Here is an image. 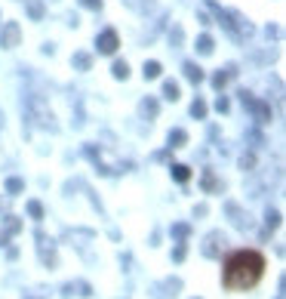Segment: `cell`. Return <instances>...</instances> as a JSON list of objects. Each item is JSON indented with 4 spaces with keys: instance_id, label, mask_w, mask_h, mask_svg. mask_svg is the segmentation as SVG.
<instances>
[{
    "instance_id": "6da1fadb",
    "label": "cell",
    "mask_w": 286,
    "mask_h": 299,
    "mask_svg": "<svg viewBox=\"0 0 286 299\" xmlns=\"http://www.w3.org/2000/svg\"><path fill=\"white\" fill-rule=\"evenodd\" d=\"M265 274V256L259 250H234L222 262L225 290H253Z\"/></svg>"
},
{
    "instance_id": "7a4b0ae2",
    "label": "cell",
    "mask_w": 286,
    "mask_h": 299,
    "mask_svg": "<svg viewBox=\"0 0 286 299\" xmlns=\"http://www.w3.org/2000/svg\"><path fill=\"white\" fill-rule=\"evenodd\" d=\"M225 235L222 232H209L207 240H203V256H209V259H219L222 256V250H225Z\"/></svg>"
},
{
    "instance_id": "3957f363",
    "label": "cell",
    "mask_w": 286,
    "mask_h": 299,
    "mask_svg": "<svg viewBox=\"0 0 286 299\" xmlns=\"http://www.w3.org/2000/svg\"><path fill=\"white\" fill-rule=\"evenodd\" d=\"M37 253H40V262H43L47 269H55V266H59V256H55V247H52V244H50V240L43 238V235H37Z\"/></svg>"
},
{
    "instance_id": "277c9868",
    "label": "cell",
    "mask_w": 286,
    "mask_h": 299,
    "mask_svg": "<svg viewBox=\"0 0 286 299\" xmlns=\"http://www.w3.org/2000/svg\"><path fill=\"white\" fill-rule=\"evenodd\" d=\"M96 43H99L102 53H114V50H117V34H114V31H102Z\"/></svg>"
},
{
    "instance_id": "5b68a950",
    "label": "cell",
    "mask_w": 286,
    "mask_h": 299,
    "mask_svg": "<svg viewBox=\"0 0 286 299\" xmlns=\"http://www.w3.org/2000/svg\"><path fill=\"white\" fill-rule=\"evenodd\" d=\"M19 43V25L16 22H9V25L3 28V43H0V47H6V50H13Z\"/></svg>"
},
{
    "instance_id": "8992f818",
    "label": "cell",
    "mask_w": 286,
    "mask_h": 299,
    "mask_svg": "<svg viewBox=\"0 0 286 299\" xmlns=\"http://www.w3.org/2000/svg\"><path fill=\"white\" fill-rule=\"evenodd\" d=\"M74 290H77V296H93V287H89L86 281H71V284H65V296H74Z\"/></svg>"
},
{
    "instance_id": "52a82bcc",
    "label": "cell",
    "mask_w": 286,
    "mask_h": 299,
    "mask_svg": "<svg viewBox=\"0 0 286 299\" xmlns=\"http://www.w3.org/2000/svg\"><path fill=\"white\" fill-rule=\"evenodd\" d=\"M185 74H188V80H194V84H200V80H203V71H200V68L197 65H185Z\"/></svg>"
},
{
    "instance_id": "ba28073f",
    "label": "cell",
    "mask_w": 286,
    "mask_h": 299,
    "mask_svg": "<svg viewBox=\"0 0 286 299\" xmlns=\"http://www.w3.org/2000/svg\"><path fill=\"white\" fill-rule=\"evenodd\" d=\"M68 240H93V232H68Z\"/></svg>"
},
{
    "instance_id": "9c48e42d",
    "label": "cell",
    "mask_w": 286,
    "mask_h": 299,
    "mask_svg": "<svg viewBox=\"0 0 286 299\" xmlns=\"http://www.w3.org/2000/svg\"><path fill=\"white\" fill-rule=\"evenodd\" d=\"M22 188H25V182H22V179H9V182H6V191H9V194H19Z\"/></svg>"
},
{
    "instance_id": "30bf717a",
    "label": "cell",
    "mask_w": 286,
    "mask_h": 299,
    "mask_svg": "<svg viewBox=\"0 0 286 299\" xmlns=\"http://www.w3.org/2000/svg\"><path fill=\"white\" fill-rule=\"evenodd\" d=\"M173 176H176L179 182H185V179H188L191 173H188V167H182V164H176V167H173Z\"/></svg>"
},
{
    "instance_id": "8fae6325",
    "label": "cell",
    "mask_w": 286,
    "mask_h": 299,
    "mask_svg": "<svg viewBox=\"0 0 286 299\" xmlns=\"http://www.w3.org/2000/svg\"><path fill=\"white\" fill-rule=\"evenodd\" d=\"M28 213L34 216V219H43V207H40L37 201H31V204H28Z\"/></svg>"
},
{
    "instance_id": "7c38bea8",
    "label": "cell",
    "mask_w": 286,
    "mask_h": 299,
    "mask_svg": "<svg viewBox=\"0 0 286 299\" xmlns=\"http://www.w3.org/2000/svg\"><path fill=\"white\" fill-rule=\"evenodd\" d=\"M188 235H191V228H188V225H176V228H173V238H179V240H185Z\"/></svg>"
},
{
    "instance_id": "4fadbf2b",
    "label": "cell",
    "mask_w": 286,
    "mask_h": 299,
    "mask_svg": "<svg viewBox=\"0 0 286 299\" xmlns=\"http://www.w3.org/2000/svg\"><path fill=\"white\" fill-rule=\"evenodd\" d=\"M160 74V65L157 62H145V77H157Z\"/></svg>"
},
{
    "instance_id": "5bb4252c",
    "label": "cell",
    "mask_w": 286,
    "mask_h": 299,
    "mask_svg": "<svg viewBox=\"0 0 286 299\" xmlns=\"http://www.w3.org/2000/svg\"><path fill=\"white\" fill-rule=\"evenodd\" d=\"M28 9H31V16H34V19H40V16H43V6L37 3V0H28Z\"/></svg>"
},
{
    "instance_id": "9a60e30c",
    "label": "cell",
    "mask_w": 286,
    "mask_h": 299,
    "mask_svg": "<svg viewBox=\"0 0 286 299\" xmlns=\"http://www.w3.org/2000/svg\"><path fill=\"white\" fill-rule=\"evenodd\" d=\"M16 232H22V222L9 216V222H6V235H16Z\"/></svg>"
},
{
    "instance_id": "2e32d148",
    "label": "cell",
    "mask_w": 286,
    "mask_h": 299,
    "mask_svg": "<svg viewBox=\"0 0 286 299\" xmlns=\"http://www.w3.org/2000/svg\"><path fill=\"white\" fill-rule=\"evenodd\" d=\"M163 96H166V99H179V87H176V84H166V87H163Z\"/></svg>"
},
{
    "instance_id": "e0dca14e",
    "label": "cell",
    "mask_w": 286,
    "mask_h": 299,
    "mask_svg": "<svg viewBox=\"0 0 286 299\" xmlns=\"http://www.w3.org/2000/svg\"><path fill=\"white\" fill-rule=\"evenodd\" d=\"M127 74H130L127 62H117V65H114V77H127Z\"/></svg>"
},
{
    "instance_id": "ac0fdd59",
    "label": "cell",
    "mask_w": 286,
    "mask_h": 299,
    "mask_svg": "<svg viewBox=\"0 0 286 299\" xmlns=\"http://www.w3.org/2000/svg\"><path fill=\"white\" fill-rule=\"evenodd\" d=\"M185 253H188V250H185V244L179 240V247L173 250V259H176V262H182V259H185Z\"/></svg>"
},
{
    "instance_id": "d6986e66",
    "label": "cell",
    "mask_w": 286,
    "mask_h": 299,
    "mask_svg": "<svg viewBox=\"0 0 286 299\" xmlns=\"http://www.w3.org/2000/svg\"><path fill=\"white\" fill-rule=\"evenodd\" d=\"M194 118H203V114H207V105H203V102H194Z\"/></svg>"
},
{
    "instance_id": "ffe728a7",
    "label": "cell",
    "mask_w": 286,
    "mask_h": 299,
    "mask_svg": "<svg viewBox=\"0 0 286 299\" xmlns=\"http://www.w3.org/2000/svg\"><path fill=\"white\" fill-rule=\"evenodd\" d=\"M169 142H176V145H182V142H185V133H182V130H176V133H169Z\"/></svg>"
},
{
    "instance_id": "44dd1931",
    "label": "cell",
    "mask_w": 286,
    "mask_h": 299,
    "mask_svg": "<svg viewBox=\"0 0 286 299\" xmlns=\"http://www.w3.org/2000/svg\"><path fill=\"white\" fill-rule=\"evenodd\" d=\"M200 53H212V40L209 37H200Z\"/></svg>"
},
{
    "instance_id": "7402d4cb",
    "label": "cell",
    "mask_w": 286,
    "mask_h": 299,
    "mask_svg": "<svg viewBox=\"0 0 286 299\" xmlns=\"http://www.w3.org/2000/svg\"><path fill=\"white\" fill-rule=\"evenodd\" d=\"M280 225V213H268V228H277Z\"/></svg>"
},
{
    "instance_id": "603a6c76",
    "label": "cell",
    "mask_w": 286,
    "mask_h": 299,
    "mask_svg": "<svg viewBox=\"0 0 286 299\" xmlns=\"http://www.w3.org/2000/svg\"><path fill=\"white\" fill-rule=\"evenodd\" d=\"M166 290H173V296H176V290H182V281H179V278H173V281H166Z\"/></svg>"
},
{
    "instance_id": "cb8c5ba5",
    "label": "cell",
    "mask_w": 286,
    "mask_h": 299,
    "mask_svg": "<svg viewBox=\"0 0 286 299\" xmlns=\"http://www.w3.org/2000/svg\"><path fill=\"white\" fill-rule=\"evenodd\" d=\"M74 62L77 68H89V56H74Z\"/></svg>"
},
{
    "instance_id": "d4e9b609",
    "label": "cell",
    "mask_w": 286,
    "mask_h": 299,
    "mask_svg": "<svg viewBox=\"0 0 286 299\" xmlns=\"http://www.w3.org/2000/svg\"><path fill=\"white\" fill-rule=\"evenodd\" d=\"M80 3L89 6V9H99V6H102V0H80Z\"/></svg>"
},
{
    "instance_id": "484cf974",
    "label": "cell",
    "mask_w": 286,
    "mask_h": 299,
    "mask_svg": "<svg viewBox=\"0 0 286 299\" xmlns=\"http://www.w3.org/2000/svg\"><path fill=\"white\" fill-rule=\"evenodd\" d=\"M6 240H9V235H6V232H0V247H6Z\"/></svg>"
},
{
    "instance_id": "4316f807",
    "label": "cell",
    "mask_w": 286,
    "mask_h": 299,
    "mask_svg": "<svg viewBox=\"0 0 286 299\" xmlns=\"http://www.w3.org/2000/svg\"><path fill=\"white\" fill-rule=\"evenodd\" d=\"M22 299H43V296H34V293H25V296H22Z\"/></svg>"
},
{
    "instance_id": "83f0119b",
    "label": "cell",
    "mask_w": 286,
    "mask_h": 299,
    "mask_svg": "<svg viewBox=\"0 0 286 299\" xmlns=\"http://www.w3.org/2000/svg\"><path fill=\"white\" fill-rule=\"evenodd\" d=\"M277 299H283V296H277Z\"/></svg>"
},
{
    "instance_id": "f1b7e54d",
    "label": "cell",
    "mask_w": 286,
    "mask_h": 299,
    "mask_svg": "<svg viewBox=\"0 0 286 299\" xmlns=\"http://www.w3.org/2000/svg\"><path fill=\"white\" fill-rule=\"evenodd\" d=\"M0 126H3V123H0Z\"/></svg>"
}]
</instances>
